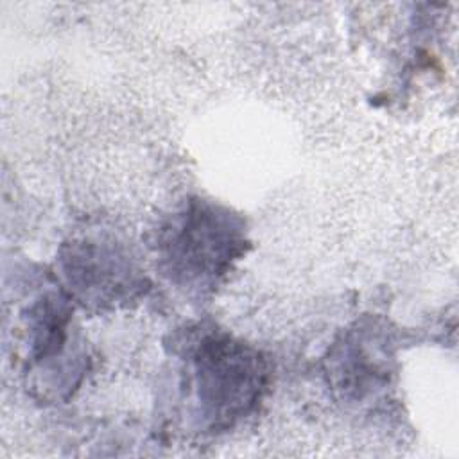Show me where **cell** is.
Wrapping results in <instances>:
<instances>
[{"label": "cell", "mask_w": 459, "mask_h": 459, "mask_svg": "<svg viewBox=\"0 0 459 459\" xmlns=\"http://www.w3.org/2000/svg\"><path fill=\"white\" fill-rule=\"evenodd\" d=\"M190 368L201 412L215 427L246 416L267 380L264 359L228 335H204L192 351Z\"/></svg>", "instance_id": "2"}, {"label": "cell", "mask_w": 459, "mask_h": 459, "mask_svg": "<svg viewBox=\"0 0 459 459\" xmlns=\"http://www.w3.org/2000/svg\"><path fill=\"white\" fill-rule=\"evenodd\" d=\"M63 262L68 283L84 299L117 301L127 285L134 287L129 262L111 244L95 238L74 242Z\"/></svg>", "instance_id": "3"}, {"label": "cell", "mask_w": 459, "mask_h": 459, "mask_svg": "<svg viewBox=\"0 0 459 459\" xmlns=\"http://www.w3.org/2000/svg\"><path fill=\"white\" fill-rule=\"evenodd\" d=\"M244 235L228 210L194 201L163 228L160 258L165 273L181 287L206 289L242 253Z\"/></svg>", "instance_id": "1"}]
</instances>
